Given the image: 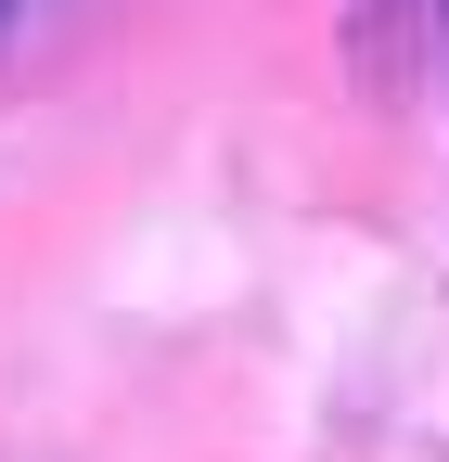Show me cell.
Instances as JSON below:
<instances>
[{
  "label": "cell",
  "mask_w": 449,
  "mask_h": 462,
  "mask_svg": "<svg viewBox=\"0 0 449 462\" xmlns=\"http://www.w3.org/2000/svg\"><path fill=\"white\" fill-rule=\"evenodd\" d=\"M0 14H14V0H0Z\"/></svg>",
  "instance_id": "6da1fadb"
}]
</instances>
